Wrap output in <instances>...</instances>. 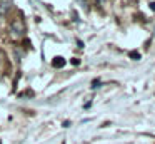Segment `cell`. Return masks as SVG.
Here are the masks:
<instances>
[{
	"instance_id": "cell-4",
	"label": "cell",
	"mask_w": 155,
	"mask_h": 144,
	"mask_svg": "<svg viewBox=\"0 0 155 144\" xmlns=\"http://www.w3.org/2000/svg\"><path fill=\"white\" fill-rule=\"evenodd\" d=\"M97 87H100V80H94L92 82V89H97Z\"/></svg>"
},
{
	"instance_id": "cell-3",
	"label": "cell",
	"mask_w": 155,
	"mask_h": 144,
	"mask_svg": "<svg viewBox=\"0 0 155 144\" xmlns=\"http://www.w3.org/2000/svg\"><path fill=\"white\" fill-rule=\"evenodd\" d=\"M130 57H134V60H138L140 59V54L138 52H130Z\"/></svg>"
},
{
	"instance_id": "cell-5",
	"label": "cell",
	"mask_w": 155,
	"mask_h": 144,
	"mask_svg": "<svg viewBox=\"0 0 155 144\" xmlns=\"http://www.w3.org/2000/svg\"><path fill=\"white\" fill-rule=\"evenodd\" d=\"M150 9H152V10H155V2H152V3H150Z\"/></svg>"
},
{
	"instance_id": "cell-2",
	"label": "cell",
	"mask_w": 155,
	"mask_h": 144,
	"mask_svg": "<svg viewBox=\"0 0 155 144\" xmlns=\"http://www.w3.org/2000/svg\"><path fill=\"white\" fill-rule=\"evenodd\" d=\"M52 65L57 67V69H62V67L65 65V59H64V57H55L54 62H52Z\"/></svg>"
},
{
	"instance_id": "cell-1",
	"label": "cell",
	"mask_w": 155,
	"mask_h": 144,
	"mask_svg": "<svg viewBox=\"0 0 155 144\" xmlns=\"http://www.w3.org/2000/svg\"><path fill=\"white\" fill-rule=\"evenodd\" d=\"M12 32L15 33V35H24L25 33V23L22 19H17L12 22Z\"/></svg>"
}]
</instances>
